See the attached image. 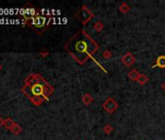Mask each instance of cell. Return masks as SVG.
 <instances>
[{
  "mask_svg": "<svg viewBox=\"0 0 165 140\" xmlns=\"http://www.w3.org/2000/svg\"><path fill=\"white\" fill-rule=\"evenodd\" d=\"M24 84L21 90V93L36 106L41 105L53 93V88L38 74L28 75L24 80Z\"/></svg>",
  "mask_w": 165,
  "mask_h": 140,
  "instance_id": "obj_1",
  "label": "cell"
},
{
  "mask_svg": "<svg viewBox=\"0 0 165 140\" xmlns=\"http://www.w3.org/2000/svg\"><path fill=\"white\" fill-rule=\"evenodd\" d=\"M70 52H72L74 57L78 58V60L82 63L86 61V60H87V57L90 56V54H92L93 51L96 49L95 44H93L86 36H79L74 42L70 43Z\"/></svg>",
  "mask_w": 165,
  "mask_h": 140,
  "instance_id": "obj_2",
  "label": "cell"
},
{
  "mask_svg": "<svg viewBox=\"0 0 165 140\" xmlns=\"http://www.w3.org/2000/svg\"><path fill=\"white\" fill-rule=\"evenodd\" d=\"M117 107H118V104H117L116 101L113 100L112 98L108 99V100L106 101L105 104H104V108L110 113H112V112L115 111V110L117 109Z\"/></svg>",
  "mask_w": 165,
  "mask_h": 140,
  "instance_id": "obj_3",
  "label": "cell"
},
{
  "mask_svg": "<svg viewBox=\"0 0 165 140\" xmlns=\"http://www.w3.org/2000/svg\"><path fill=\"white\" fill-rule=\"evenodd\" d=\"M122 61H123V63L125 64L126 66H130L134 62V57H132L130 54H127L126 56L122 58Z\"/></svg>",
  "mask_w": 165,
  "mask_h": 140,
  "instance_id": "obj_4",
  "label": "cell"
},
{
  "mask_svg": "<svg viewBox=\"0 0 165 140\" xmlns=\"http://www.w3.org/2000/svg\"><path fill=\"white\" fill-rule=\"evenodd\" d=\"M15 124L16 123H15L14 120L11 119V118H7L6 120H4V127L8 130H11V128L14 127Z\"/></svg>",
  "mask_w": 165,
  "mask_h": 140,
  "instance_id": "obj_5",
  "label": "cell"
},
{
  "mask_svg": "<svg viewBox=\"0 0 165 140\" xmlns=\"http://www.w3.org/2000/svg\"><path fill=\"white\" fill-rule=\"evenodd\" d=\"M11 132H12L13 134H15V135H18V134H20L21 132V127L20 126L19 124H15L14 125V127L11 128V130H10Z\"/></svg>",
  "mask_w": 165,
  "mask_h": 140,
  "instance_id": "obj_6",
  "label": "cell"
},
{
  "mask_svg": "<svg viewBox=\"0 0 165 140\" xmlns=\"http://www.w3.org/2000/svg\"><path fill=\"white\" fill-rule=\"evenodd\" d=\"M128 76H129V78L132 79V80H138V78L140 77V74H139L136 70H132L131 72H129Z\"/></svg>",
  "mask_w": 165,
  "mask_h": 140,
  "instance_id": "obj_7",
  "label": "cell"
},
{
  "mask_svg": "<svg viewBox=\"0 0 165 140\" xmlns=\"http://www.w3.org/2000/svg\"><path fill=\"white\" fill-rule=\"evenodd\" d=\"M156 64L160 66V67H165V57H160L158 60H157Z\"/></svg>",
  "mask_w": 165,
  "mask_h": 140,
  "instance_id": "obj_8",
  "label": "cell"
},
{
  "mask_svg": "<svg viewBox=\"0 0 165 140\" xmlns=\"http://www.w3.org/2000/svg\"><path fill=\"white\" fill-rule=\"evenodd\" d=\"M147 81H148V78H147V77L144 76V75H140V77L138 78V82L140 84H145Z\"/></svg>",
  "mask_w": 165,
  "mask_h": 140,
  "instance_id": "obj_9",
  "label": "cell"
},
{
  "mask_svg": "<svg viewBox=\"0 0 165 140\" xmlns=\"http://www.w3.org/2000/svg\"><path fill=\"white\" fill-rule=\"evenodd\" d=\"M84 101H85V103H87V104H89V103L91 102V97H89V94H87L84 97Z\"/></svg>",
  "mask_w": 165,
  "mask_h": 140,
  "instance_id": "obj_10",
  "label": "cell"
},
{
  "mask_svg": "<svg viewBox=\"0 0 165 140\" xmlns=\"http://www.w3.org/2000/svg\"><path fill=\"white\" fill-rule=\"evenodd\" d=\"M104 130H105L106 133H110V132H111V130H112V127H110V126H107V127H105Z\"/></svg>",
  "mask_w": 165,
  "mask_h": 140,
  "instance_id": "obj_11",
  "label": "cell"
},
{
  "mask_svg": "<svg viewBox=\"0 0 165 140\" xmlns=\"http://www.w3.org/2000/svg\"><path fill=\"white\" fill-rule=\"evenodd\" d=\"M48 55H49V53H48L47 51H42V52H40V56H41V57H47Z\"/></svg>",
  "mask_w": 165,
  "mask_h": 140,
  "instance_id": "obj_12",
  "label": "cell"
},
{
  "mask_svg": "<svg viewBox=\"0 0 165 140\" xmlns=\"http://www.w3.org/2000/svg\"><path fill=\"white\" fill-rule=\"evenodd\" d=\"M4 127V120H3L1 117H0V127Z\"/></svg>",
  "mask_w": 165,
  "mask_h": 140,
  "instance_id": "obj_13",
  "label": "cell"
},
{
  "mask_svg": "<svg viewBox=\"0 0 165 140\" xmlns=\"http://www.w3.org/2000/svg\"><path fill=\"white\" fill-rule=\"evenodd\" d=\"M2 69V65L1 64H0V70H1Z\"/></svg>",
  "mask_w": 165,
  "mask_h": 140,
  "instance_id": "obj_14",
  "label": "cell"
},
{
  "mask_svg": "<svg viewBox=\"0 0 165 140\" xmlns=\"http://www.w3.org/2000/svg\"><path fill=\"white\" fill-rule=\"evenodd\" d=\"M163 89L165 90V84H163Z\"/></svg>",
  "mask_w": 165,
  "mask_h": 140,
  "instance_id": "obj_15",
  "label": "cell"
}]
</instances>
